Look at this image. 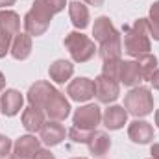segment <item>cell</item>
Masks as SVG:
<instances>
[{"instance_id": "6da1fadb", "label": "cell", "mask_w": 159, "mask_h": 159, "mask_svg": "<svg viewBox=\"0 0 159 159\" xmlns=\"http://www.w3.org/2000/svg\"><path fill=\"white\" fill-rule=\"evenodd\" d=\"M124 50L131 57H139L152 50L150 22L148 19H137L131 26H124Z\"/></svg>"}, {"instance_id": "7a4b0ae2", "label": "cell", "mask_w": 159, "mask_h": 159, "mask_svg": "<svg viewBox=\"0 0 159 159\" xmlns=\"http://www.w3.org/2000/svg\"><path fill=\"white\" fill-rule=\"evenodd\" d=\"M56 15V11L46 4V0H35L32 4V9L24 15V28L26 34H30L32 37H39L43 35L48 26L52 17Z\"/></svg>"}, {"instance_id": "3957f363", "label": "cell", "mask_w": 159, "mask_h": 159, "mask_svg": "<svg viewBox=\"0 0 159 159\" xmlns=\"http://www.w3.org/2000/svg\"><path fill=\"white\" fill-rule=\"evenodd\" d=\"M124 109L133 117H146L154 111V94L148 87H135L124 96Z\"/></svg>"}, {"instance_id": "277c9868", "label": "cell", "mask_w": 159, "mask_h": 159, "mask_svg": "<svg viewBox=\"0 0 159 159\" xmlns=\"http://www.w3.org/2000/svg\"><path fill=\"white\" fill-rule=\"evenodd\" d=\"M65 48L69 50L70 57L76 63H87L94 56V52H96L94 41L89 39L83 34H80V32H70L65 37Z\"/></svg>"}, {"instance_id": "5b68a950", "label": "cell", "mask_w": 159, "mask_h": 159, "mask_svg": "<svg viewBox=\"0 0 159 159\" xmlns=\"http://www.w3.org/2000/svg\"><path fill=\"white\" fill-rule=\"evenodd\" d=\"M120 94V83L117 80L109 78L106 74H100L98 78H94V96L98 98V102L102 104H109L115 102Z\"/></svg>"}, {"instance_id": "8992f818", "label": "cell", "mask_w": 159, "mask_h": 159, "mask_svg": "<svg viewBox=\"0 0 159 159\" xmlns=\"http://www.w3.org/2000/svg\"><path fill=\"white\" fill-rule=\"evenodd\" d=\"M72 122L76 128H81V129H96V126L102 122V111L96 104H89V106H83L76 109L74 117H72Z\"/></svg>"}, {"instance_id": "52a82bcc", "label": "cell", "mask_w": 159, "mask_h": 159, "mask_svg": "<svg viewBox=\"0 0 159 159\" xmlns=\"http://www.w3.org/2000/svg\"><path fill=\"white\" fill-rule=\"evenodd\" d=\"M44 115L48 117V120H57V122H61V120H65L69 117V113H70V104H69V100L59 93V91H56L54 94H52V98L48 100V104L44 106Z\"/></svg>"}, {"instance_id": "ba28073f", "label": "cell", "mask_w": 159, "mask_h": 159, "mask_svg": "<svg viewBox=\"0 0 159 159\" xmlns=\"http://www.w3.org/2000/svg\"><path fill=\"white\" fill-rule=\"evenodd\" d=\"M56 91H57V89H56L52 83H48V81H35V83L30 87V91H28V102H30V106H34V107L44 109V106L48 104V100L52 98V94H54Z\"/></svg>"}, {"instance_id": "9c48e42d", "label": "cell", "mask_w": 159, "mask_h": 159, "mask_svg": "<svg viewBox=\"0 0 159 159\" xmlns=\"http://www.w3.org/2000/svg\"><path fill=\"white\" fill-rule=\"evenodd\" d=\"M67 94L74 102H87L94 96V81L89 78H76L67 87Z\"/></svg>"}, {"instance_id": "30bf717a", "label": "cell", "mask_w": 159, "mask_h": 159, "mask_svg": "<svg viewBox=\"0 0 159 159\" xmlns=\"http://www.w3.org/2000/svg\"><path fill=\"white\" fill-rule=\"evenodd\" d=\"M22 104H24L22 94L17 89H7L0 96V113L6 117H15L22 109Z\"/></svg>"}, {"instance_id": "8fae6325", "label": "cell", "mask_w": 159, "mask_h": 159, "mask_svg": "<svg viewBox=\"0 0 159 159\" xmlns=\"http://www.w3.org/2000/svg\"><path fill=\"white\" fill-rule=\"evenodd\" d=\"M128 137L135 144H148L154 139V128L146 120H133L128 128Z\"/></svg>"}, {"instance_id": "7c38bea8", "label": "cell", "mask_w": 159, "mask_h": 159, "mask_svg": "<svg viewBox=\"0 0 159 159\" xmlns=\"http://www.w3.org/2000/svg\"><path fill=\"white\" fill-rule=\"evenodd\" d=\"M98 54H100L102 61H107V59H120V54H122V35H120L117 30L104 41V43H100Z\"/></svg>"}, {"instance_id": "4fadbf2b", "label": "cell", "mask_w": 159, "mask_h": 159, "mask_svg": "<svg viewBox=\"0 0 159 159\" xmlns=\"http://www.w3.org/2000/svg\"><path fill=\"white\" fill-rule=\"evenodd\" d=\"M67 131L65 128L57 122V120H48L44 122V126L41 128V141L46 144V146H56L59 144L63 139H65Z\"/></svg>"}, {"instance_id": "5bb4252c", "label": "cell", "mask_w": 159, "mask_h": 159, "mask_svg": "<svg viewBox=\"0 0 159 159\" xmlns=\"http://www.w3.org/2000/svg\"><path fill=\"white\" fill-rule=\"evenodd\" d=\"M87 148L93 156L96 157H102L109 152L111 148V137L106 133V131H98V129H93L89 141H87Z\"/></svg>"}, {"instance_id": "9a60e30c", "label": "cell", "mask_w": 159, "mask_h": 159, "mask_svg": "<svg viewBox=\"0 0 159 159\" xmlns=\"http://www.w3.org/2000/svg\"><path fill=\"white\" fill-rule=\"evenodd\" d=\"M102 120L107 129H120V128H124V124L128 120V111L124 109V106H109L104 111Z\"/></svg>"}, {"instance_id": "2e32d148", "label": "cell", "mask_w": 159, "mask_h": 159, "mask_svg": "<svg viewBox=\"0 0 159 159\" xmlns=\"http://www.w3.org/2000/svg\"><path fill=\"white\" fill-rule=\"evenodd\" d=\"M39 150H41V141L35 139L34 135H22L13 144V152L19 154V156H22V157L34 159Z\"/></svg>"}, {"instance_id": "e0dca14e", "label": "cell", "mask_w": 159, "mask_h": 159, "mask_svg": "<svg viewBox=\"0 0 159 159\" xmlns=\"http://www.w3.org/2000/svg\"><path fill=\"white\" fill-rule=\"evenodd\" d=\"M141 70L137 61H120L119 69V83H124L128 87H135L141 81Z\"/></svg>"}, {"instance_id": "ac0fdd59", "label": "cell", "mask_w": 159, "mask_h": 159, "mask_svg": "<svg viewBox=\"0 0 159 159\" xmlns=\"http://www.w3.org/2000/svg\"><path fill=\"white\" fill-rule=\"evenodd\" d=\"M44 111L39 109V107H26L22 111V126L30 131V133H35V131H41V128L44 126Z\"/></svg>"}, {"instance_id": "d6986e66", "label": "cell", "mask_w": 159, "mask_h": 159, "mask_svg": "<svg viewBox=\"0 0 159 159\" xmlns=\"http://www.w3.org/2000/svg\"><path fill=\"white\" fill-rule=\"evenodd\" d=\"M11 56L19 61L26 59L30 54H32V35L30 34H17L13 41H11Z\"/></svg>"}, {"instance_id": "ffe728a7", "label": "cell", "mask_w": 159, "mask_h": 159, "mask_svg": "<svg viewBox=\"0 0 159 159\" xmlns=\"http://www.w3.org/2000/svg\"><path fill=\"white\" fill-rule=\"evenodd\" d=\"M48 74H50V78L54 80L56 83H65L74 74V65L70 61H67V59H57V61H54L50 65Z\"/></svg>"}, {"instance_id": "44dd1931", "label": "cell", "mask_w": 159, "mask_h": 159, "mask_svg": "<svg viewBox=\"0 0 159 159\" xmlns=\"http://www.w3.org/2000/svg\"><path fill=\"white\" fill-rule=\"evenodd\" d=\"M19 28H20V17L11 9H2L0 11V30L15 37L19 34Z\"/></svg>"}, {"instance_id": "7402d4cb", "label": "cell", "mask_w": 159, "mask_h": 159, "mask_svg": "<svg viewBox=\"0 0 159 159\" xmlns=\"http://www.w3.org/2000/svg\"><path fill=\"white\" fill-rule=\"evenodd\" d=\"M69 15H70V20H72V24L76 28L83 30V28L89 26V9L81 2L74 0V2L69 4Z\"/></svg>"}, {"instance_id": "603a6c76", "label": "cell", "mask_w": 159, "mask_h": 159, "mask_svg": "<svg viewBox=\"0 0 159 159\" xmlns=\"http://www.w3.org/2000/svg\"><path fill=\"white\" fill-rule=\"evenodd\" d=\"M137 65H139V70H141V78L143 80H148L152 78V74L157 70V57L154 54H143L137 57Z\"/></svg>"}, {"instance_id": "cb8c5ba5", "label": "cell", "mask_w": 159, "mask_h": 159, "mask_svg": "<svg viewBox=\"0 0 159 159\" xmlns=\"http://www.w3.org/2000/svg\"><path fill=\"white\" fill-rule=\"evenodd\" d=\"M113 32H115V28H113V22H111L109 17H98L94 20L93 35H94V39L98 41V43H104Z\"/></svg>"}, {"instance_id": "d4e9b609", "label": "cell", "mask_w": 159, "mask_h": 159, "mask_svg": "<svg viewBox=\"0 0 159 159\" xmlns=\"http://www.w3.org/2000/svg\"><path fill=\"white\" fill-rule=\"evenodd\" d=\"M148 22H150V37H154L156 41H159V0L150 6Z\"/></svg>"}, {"instance_id": "484cf974", "label": "cell", "mask_w": 159, "mask_h": 159, "mask_svg": "<svg viewBox=\"0 0 159 159\" xmlns=\"http://www.w3.org/2000/svg\"><path fill=\"white\" fill-rule=\"evenodd\" d=\"M120 61H122V59H107V61H104V65H102V74H106V76H109V78H113V80L119 81Z\"/></svg>"}, {"instance_id": "4316f807", "label": "cell", "mask_w": 159, "mask_h": 159, "mask_svg": "<svg viewBox=\"0 0 159 159\" xmlns=\"http://www.w3.org/2000/svg\"><path fill=\"white\" fill-rule=\"evenodd\" d=\"M91 133H93V131H89V129H81V128H76V126H72V128L69 129V137L72 139V143H85V144H87Z\"/></svg>"}, {"instance_id": "83f0119b", "label": "cell", "mask_w": 159, "mask_h": 159, "mask_svg": "<svg viewBox=\"0 0 159 159\" xmlns=\"http://www.w3.org/2000/svg\"><path fill=\"white\" fill-rule=\"evenodd\" d=\"M11 41H13L11 35L0 30V57H6V54L11 50Z\"/></svg>"}, {"instance_id": "f1b7e54d", "label": "cell", "mask_w": 159, "mask_h": 159, "mask_svg": "<svg viewBox=\"0 0 159 159\" xmlns=\"http://www.w3.org/2000/svg\"><path fill=\"white\" fill-rule=\"evenodd\" d=\"M11 148H13L11 139H9V137H6V135H0V157H4V156L11 154Z\"/></svg>"}, {"instance_id": "f546056e", "label": "cell", "mask_w": 159, "mask_h": 159, "mask_svg": "<svg viewBox=\"0 0 159 159\" xmlns=\"http://www.w3.org/2000/svg\"><path fill=\"white\" fill-rule=\"evenodd\" d=\"M34 159H56V156L50 152V150H44V148H41L39 152L35 154V157Z\"/></svg>"}, {"instance_id": "4dcf8cb0", "label": "cell", "mask_w": 159, "mask_h": 159, "mask_svg": "<svg viewBox=\"0 0 159 159\" xmlns=\"http://www.w3.org/2000/svg\"><path fill=\"white\" fill-rule=\"evenodd\" d=\"M150 83L154 85V89H157V91H159V69L156 70V72H154V74H152V78H150Z\"/></svg>"}, {"instance_id": "1f68e13d", "label": "cell", "mask_w": 159, "mask_h": 159, "mask_svg": "<svg viewBox=\"0 0 159 159\" xmlns=\"http://www.w3.org/2000/svg\"><path fill=\"white\" fill-rule=\"evenodd\" d=\"M85 4H89V6H94V7H100V6H104V2L106 0H83Z\"/></svg>"}, {"instance_id": "d6a6232c", "label": "cell", "mask_w": 159, "mask_h": 159, "mask_svg": "<svg viewBox=\"0 0 159 159\" xmlns=\"http://www.w3.org/2000/svg\"><path fill=\"white\" fill-rule=\"evenodd\" d=\"M150 154H152V157H154V159H159V143H157V144H154V146H152Z\"/></svg>"}, {"instance_id": "836d02e7", "label": "cell", "mask_w": 159, "mask_h": 159, "mask_svg": "<svg viewBox=\"0 0 159 159\" xmlns=\"http://www.w3.org/2000/svg\"><path fill=\"white\" fill-rule=\"evenodd\" d=\"M17 0H0V7H7V6H13Z\"/></svg>"}, {"instance_id": "e575fe53", "label": "cell", "mask_w": 159, "mask_h": 159, "mask_svg": "<svg viewBox=\"0 0 159 159\" xmlns=\"http://www.w3.org/2000/svg\"><path fill=\"white\" fill-rule=\"evenodd\" d=\"M4 87H6V78H4V74L0 72V93L4 91Z\"/></svg>"}, {"instance_id": "d590c367", "label": "cell", "mask_w": 159, "mask_h": 159, "mask_svg": "<svg viewBox=\"0 0 159 159\" xmlns=\"http://www.w3.org/2000/svg\"><path fill=\"white\" fill-rule=\"evenodd\" d=\"M9 159H30V157H22V156H19V154H15V152H13V154L9 156Z\"/></svg>"}, {"instance_id": "8d00e7d4", "label": "cell", "mask_w": 159, "mask_h": 159, "mask_svg": "<svg viewBox=\"0 0 159 159\" xmlns=\"http://www.w3.org/2000/svg\"><path fill=\"white\" fill-rule=\"evenodd\" d=\"M156 124H157V126H159V109H157V111H156Z\"/></svg>"}, {"instance_id": "74e56055", "label": "cell", "mask_w": 159, "mask_h": 159, "mask_svg": "<svg viewBox=\"0 0 159 159\" xmlns=\"http://www.w3.org/2000/svg\"><path fill=\"white\" fill-rule=\"evenodd\" d=\"M72 159H87V157H72Z\"/></svg>"}, {"instance_id": "f35d334b", "label": "cell", "mask_w": 159, "mask_h": 159, "mask_svg": "<svg viewBox=\"0 0 159 159\" xmlns=\"http://www.w3.org/2000/svg\"><path fill=\"white\" fill-rule=\"evenodd\" d=\"M150 159H154V157H150Z\"/></svg>"}]
</instances>
